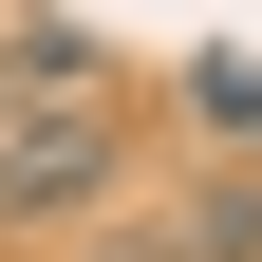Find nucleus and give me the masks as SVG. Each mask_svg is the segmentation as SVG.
I'll list each match as a JSON object with an SVG mask.
<instances>
[{
    "instance_id": "obj_4",
    "label": "nucleus",
    "mask_w": 262,
    "mask_h": 262,
    "mask_svg": "<svg viewBox=\"0 0 262 262\" xmlns=\"http://www.w3.org/2000/svg\"><path fill=\"white\" fill-rule=\"evenodd\" d=\"M0 113H19V75H0Z\"/></svg>"
},
{
    "instance_id": "obj_1",
    "label": "nucleus",
    "mask_w": 262,
    "mask_h": 262,
    "mask_svg": "<svg viewBox=\"0 0 262 262\" xmlns=\"http://www.w3.org/2000/svg\"><path fill=\"white\" fill-rule=\"evenodd\" d=\"M113 169H131V113L113 94H19V113H0V225H75Z\"/></svg>"
},
{
    "instance_id": "obj_2",
    "label": "nucleus",
    "mask_w": 262,
    "mask_h": 262,
    "mask_svg": "<svg viewBox=\"0 0 262 262\" xmlns=\"http://www.w3.org/2000/svg\"><path fill=\"white\" fill-rule=\"evenodd\" d=\"M169 262H262V187H206V206L169 225Z\"/></svg>"
},
{
    "instance_id": "obj_3",
    "label": "nucleus",
    "mask_w": 262,
    "mask_h": 262,
    "mask_svg": "<svg viewBox=\"0 0 262 262\" xmlns=\"http://www.w3.org/2000/svg\"><path fill=\"white\" fill-rule=\"evenodd\" d=\"M187 94H206V131H244V150H262V75H244V56H187Z\"/></svg>"
}]
</instances>
